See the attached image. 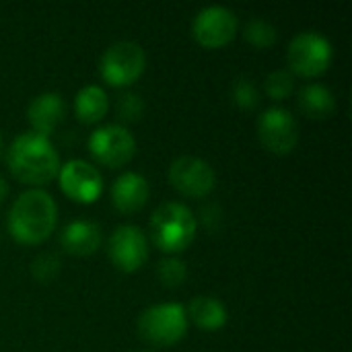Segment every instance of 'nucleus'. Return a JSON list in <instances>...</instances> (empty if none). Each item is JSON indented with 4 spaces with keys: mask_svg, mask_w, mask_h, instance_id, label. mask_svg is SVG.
Here are the masks:
<instances>
[{
    "mask_svg": "<svg viewBox=\"0 0 352 352\" xmlns=\"http://www.w3.org/2000/svg\"><path fill=\"white\" fill-rule=\"evenodd\" d=\"M6 163L14 177L25 184H45L60 169V157L52 140L39 132H23L8 146Z\"/></svg>",
    "mask_w": 352,
    "mask_h": 352,
    "instance_id": "1",
    "label": "nucleus"
},
{
    "mask_svg": "<svg viewBox=\"0 0 352 352\" xmlns=\"http://www.w3.org/2000/svg\"><path fill=\"white\" fill-rule=\"evenodd\" d=\"M56 219L58 208L54 198L41 188H31L12 202L8 210V231L21 243H37L54 231Z\"/></svg>",
    "mask_w": 352,
    "mask_h": 352,
    "instance_id": "2",
    "label": "nucleus"
},
{
    "mask_svg": "<svg viewBox=\"0 0 352 352\" xmlns=\"http://www.w3.org/2000/svg\"><path fill=\"white\" fill-rule=\"evenodd\" d=\"M148 227L155 245L173 254L192 243L196 235V217L186 204L169 200L157 206L151 214Z\"/></svg>",
    "mask_w": 352,
    "mask_h": 352,
    "instance_id": "3",
    "label": "nucleus"
},
{
    "mask_svg": "<svg viewBox=\"0 0 352 352\" xmlns=\"http://www.w3.org/2000/svg\"><path fill=\"white\" fill-rule=\"evenodd\" d=\"M188 328L186 307L175 301L155 303L146 307L138 318V334L151 344H173Z\"/></svg>",
    "mask_w": 352,
    "mask_h": 352,
    "instance_id": "4",
    "label": "nucleus"
},
{
    "mask_svg": "<svg viewBox=\"0 0 352 352\" xmlns=\"http://www.w3.org/2000/svg\"><path fill=\"white\" fill-rule=\"evenodd\" d=\"M146 66V54L138 41L132 39H120L111 43L99 60L101 76L109 85H130L136 80Z\"/></svg>",
    "mask_w": 352,
    "mask_h": 352,
    "instance_id": "5",
    "label": "nucleus"
},
{
    "mask_svg": "<svg viewBox=\"0 0 352 352\" xmlns=\"http://www.w3.org/2000/svg\"><path fill=\"white\" fill-rule=\"evenodd\" d=\"M289 70L303 74V76H316L324 72L332 60V43L330 39L320 31H301L297 33L287 50Z\"/></svg>",
    "mask_w": 352,
    "mask_h": 352,
    "instance_id": "6",
    "label": "nucleus"
},
{
    "mask_svg": "<svg viewBox=\"0 0 352 352\" xmlns=\"http://www.w3.org/2000/svg\"><path fill=\"white\" fill-rule=\"evenodd\" d=\"M89 151L97 161H101L109 167H120L132 159V155L136 151V140L126 126L103 124L91 132Z\"/></svg>",
    "mask_w": 352,
    "mask_h": 352,
    "instance_id": "7",
    "label": "nucleus"
},
{
    "mask_svg": "<svg viewBox=\"0 0 352 352\" xmlns=\"http://www.w3.org/2000/svg\"><path fill=\"white\" fill-rule=\"evenodd\" d=\"M258 136L272 153H291L299 140V124L287 107L272 105L258 116Z\"/></svg>",
    "mask_w": 352,
    "mask_h": 352,
    "instance_id": "8",
    "label": "nucleus"
},
{
    "mask_svg": "<svg viewBox=\"0 0 352 352\" xmlns=\"http://www.w3.org/2000/svg\"><path fill=\"white\" fill-rule=\"evenodd\" d=\"M169 182L186 196L204 198L217 182V173L206 159L182 155L169 165Z\"/></svg>",
    "mask_w": 352,
    "mask_h": 352,
    "instance_id": "9",
    "label": "nucleus"
},
{
    "mask_svg": "<svg viewBox=\"0 0 352 352\" xmlns=\"http://www.w3.org/2000/svg\"><path fill=\"white\" fill-rule=\"evenodd\" d=\"M192 31L202 45L217 47L233 39V35L237 33V16L229 6L208 4L196 12L192 21Z\"/></svg>",
    "mask_w": 352,
    "mask_h": 352,
    "instance_id": "10",
    "label": "nucleus"
},
{
    "mask_svg": "<svg viewBox=\"0 0 352 352\" xmlns=\"http://www.w3.org/2000/svg\"><path fill=\"white\" fill-rule=\"evenodd\" d=\"M107 254L120 270L132 272L140 268L148 258L146 235L136 225H120L107 239Z\"/></svg>",
    "mask_w": 352,
    "mask_h": 352,
    "instance_id": "11",
    "label": "nucleus"
},
{
    "mask_svg": "<svg viewBox=\"0 0 352 352\" xmlns=\"http://www.w3.org/2000/svg\"><path fill=\"white\" fill-rule=\"evenodd\" d=\"M58 177L62 190L78 202H93L103 190V177L99 169L85 159H70L60 165Z\"/></svg>",
    "mask_w": 352,
    "mask_h": 352,
    "instance_id": "12",
    "label": "nucleus"
},
{
    "mask_svg": "<svg viewBox=\"0 0 352 352\" xmlns=\"http://www.w3.org/2000/svg\"><path fill=\"white\" fill-rule=\"evenodd\" d=\"M148 182L138 171H124L111 184V202L122 212H134L148 200Z\"/></svg>",
    "mask_w": 352,
    "mask_h": 352,
    "instance_id": "13",
    "label": "nucleus"
},
{
    "mask_svg": "<svg viewBox=\"0 0 352 352\" xmlns=\"http://www.w3.org/2000/svg\"><path fill=\"white\" fill-rule=\"evenodd\" d=\"M64 111H66V105H64L62 95L56 91H45V93L35 95L29 101L27 118L33 126V132L47 136L62 122Z\"/></svg>",
    "mask_w": 352,
    "mask_h": 352,
    "instance_id": "14",
    "label": "nucleus"
},
{
    "mask_svg": "<svg viewBox=\"0 0 352 352\" xmlns=\"http://www.w3.org/2000/svg\"><path fill=\"white\" fill-rule=\"evenodd\" d=\"M101 227L91 219H74L60 231V245L76 256L93 254L101 245Z\"/></svg>",
    "mask_w": 352,
    "mask_h": 352,
    "instance_id": "15",
    "label": "nucleus"
},
{
    "mask_svg": "<svg viewBox=\"0 0 352 352\" xmlns=\"http://www.w3.org/2000/svg\"><path fill=\"white\" fill-rule=\"evenodd\" d=\"M192 322L202 330H219L227 324V307L221 299L210 295H196L188 303V314Z\"/></svg>",
    "mask_w": 352,
    "mask_h": 352,
    "instance_id": "16",
    "label": "nucleus"
},
{
    "mask_svg": "<svg viewBox=\"0 0 352 352\" xmlns=\"http://www.w3.org/2000/svg\"><path fill=\"white\" fill-rule=\"evenodd\" d=\"M299 107L309 118H328L336 109V97L334 93L322 85V82H307L299 89L297 95Z\"/></svg>",
    "mask_w": 352,
    "mask_h": 352,
    "instance_id": "17",
    "label": "nucleus"
},
{
    "mask_svg": "<svg viewBox=\"0 0 352 352\" xmlns=\"http://www.w3.org/2000/svg\"><path fill=\"white\" fill-rule=\"evenodd\" d=\"M74 111L82 122H97L107 111V93L99 85H85L74 97Z\"/></svg>",
    "mask_w": 352,
    "mask_h": 352,
    "instance_id": "18",
    "label": "nucleus"
},
{
    "mask_svg": "<svg viewBox=\"0 0 352 352\" xmlns=\"http://www.w3.org/2000/svg\"><path fill=\"white\" fill-rule=\"evenodd\" d=\"M243 35L250 43L258 47H266L276 41V27L262 16H252L243 27Z\"/></svg>",
    "mask_w": 352,
    "mask_h": 352,
    "instance_id": "19",
    "label": "nucleus"
},
{
    "mask_svg": "<svg viewBox=\"0 0 352 352\" xmlns=\"http://www.w3.org/2000/svg\"><path fill=\"white\" fill-rule=\"evenodd\" d=\"M231 99L235 105H239L243 109H252L260 101V91L250 76H237L231 82Z\"/></svg>",
    "mask_w": 352,
    "mask_h": 352,
    "instance_id": "20",
    "label": "nucleus"
},
{
    "mask_svg": "<svg viewBox=\"0 0 352 352\" xmlns=\"http://www.w3.org/2000/svg\"><path fill=\"white\" fill-rule=\"evenodd\" d=\"M295 87V74L289 68H276L266 74L264 89L272 99H285Z\"/></svg>",
    "mask_w": 352,
    "mask_h": 352,
    "instance_id": "21",
    "label": "nucleus"
},
{
    "mask_svg": "<svg viewBox=\"0 0 352 352\" xmlns=\"http://www.w3.org/2000/svg\"><path fill=\"white\" fill-rule=\"evenodd\" d=\"M157 274H159V278H161V283H163L165 287H177V285H182V283L186 280L188 268H186V264H184L179 258L167 256V258L159 260V264H157Z\"/></svg>",
    "mask_w": 352,
    "mask_h": 352,
    "instance_id": "22",
    "label": "nucleus"
},
{
    "mask_svg": "<svg viewBox=\"0 0 352 352\" xmlns=\"http://www.w3.org/2000/svg\"><path fill=\"white\" fill-rule=\"evenodd\" d=\"M116 111L126 122L140 120L142 113H144V99L134 91H124L116 99Z\"/></svg>",
    "mask_w": 352,
    "mask_h": 352,
    "instance_id": "23",
    "label": "nucleus"
},
{
    "mask_svg": "<svg viewBox=\"0 0 352 352\" xmlns=\"http://www.w3.org/2000/svg\"><path fill=\"white\" fill-rule=\"evenodd\" d=\"M58 272H60V258L54 252H41L31 262V274L41 283L54 280Z\"/></svg>",
    "mask_w": 352,
    "mask_h": 352,
    "instance_id": "24",
    "label": "nucleus"
},
{
    "mask_svg": "<svg viewBox=\"0 0 352 352\" xmlns=\"http://www.w3.org/2000/svg\"><path fill=\"white\" fill-rule=\"evenodd\" d=\"M200 214H202V223L210 229V231H217L221 227V221H223V208L219 204H204L200 208Z\"/></svg>",
    "mask_w": 352,
    "mask_h": 352,
    "instance_id": "25",
    "label": "nucleus"
},
{
    "mask_svg": "<svg viewBox=\"0 0 352 352\" xmlns=\"http://www.w3.org/2000/svg\"><path fill=\"white\" fill-rule=\"evenodd\" d=\"M8 194V186H6V179L0 175V202L4 200V196Z\"/></svg>",
    "mask_w": 352,
    "mask_h": 352,
    "instance_id": "26",
    "label": "nucleus"
},
{
    "mask_svg": "<svg viewBox=\"0 0 352 352\" xmlns=\"http://www.w3.org/2000/svg\"><path fill=\"white\" fill-rule=\"evenodd\" d=\"M0 151H2V136H0Z\"/></svg>",
    "mask_w": 352,
    "mask_h": 352,
    "instance_id": "27",
    "label": "nucleus"
},
{
    "mask_svg": "<svg viewBox=\"0 0 352 352\" xmlns=\"http://www.w3.org/2000/svg\"><path fill=\"white\" fill-rule=\"evenodd\" d=\"M140 352H153V351H140Z\"/></svg>",
    "mask_w": 352,
    "mask_h": 352,
    "instance_id": "28",
    "label": "nucleus"
}]
</instances>
